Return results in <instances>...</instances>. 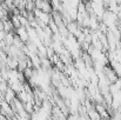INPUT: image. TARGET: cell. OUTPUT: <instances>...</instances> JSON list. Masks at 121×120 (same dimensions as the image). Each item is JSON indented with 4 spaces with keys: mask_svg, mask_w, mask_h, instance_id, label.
Instances as JSON below:
<instances>
[{
    "mask_svg": "<svg viewBox=\"0 0 121 120\" xmlns=\"http://www.w3.org/2000/svg\"><path fill=\"white\" fill-rule=\"evenodd\" d=\"M26 68H27V58L26 59H20L19 64H18V71L24 72Z\"/></svg>",
    "mask_w": 121,
    "mask_h": 120,
    "instance_id": "9",
    "label": "cell"
},
{
    "mask_svg": "<svg viewBox=\"0 0 121 120\" xmlns=\"http://www.w3.org/2000/svg\"><path fill=\"white\" fill-rule=\"evenodd\" d=\"M15 34L19 36V38L22 40L24 42H27L30 40V36H28V31L26 26H20L18 28H15Z\"/></svg>",
    "mask_w": 121,
    "mask_h": 120,
    "instance_id": "2",
    "label": "cell"
},
{
    "mask_svg": "<svg viewBox=\"0 0 121 120\" xmlns=\"http://www.w3.org/2000/svg\"><path fill=\"white\" fill-rule=\"evenodd\" d=\"M120 47H121V41H120Z\"/></svg>",
    "mask_w": 121,
    "mask_h": 120,
    "instance_id": "11",
    "label": "cell"
},
{
    "mask_svg": "<svg viewBox=\"0 0 121 120\" xmlns=\"http://www.w3.org/2000/svg\"><path fill=\"white\" fill-rule=\"evenodd\" d=\"M9 19H11V21H12V24H13L14 28H18V27H20V26H21V22H20L19 17H18L17 14H12V17H11Z\"/></svg>",
    "mask_w": 121,
    "mask_h": 120,
    "instance_id": "8",
    "label": "cell"
},
{
    "mask_svg": "<svg viewBox=\"0 0 121 120\" xmlns=\"http://www.w3.org/2000/svg\"><path fill=\"white\" fill-rule=\"evenodd\" d=\"M48 26L51 27V30H52V32H53L54 34H55V33H59V27H58V25L55 24V21H54L53 19H51V20H49Z\"/></svg>",
    "mask_w": 121,
    "mask_h": 120,
    "instance_id": "10",
    "label": "cell"
},
{
    "mask_svg": "<svg viewBox=\"0 0 121 120\" xmlns=\"http://www.w3.org/2000/svg\"><path fill=\"white\" fill-rule=\"evenodd\" d=\"M33 13H34L35 18H38V19L42 20L46 25H48V24H49V20L52 19V14H51V13H46V12L41 11V9L37 8V7L33 9Z\"/></svg>",
    "mask_w": 121,
    "mask_h": 120,
    "instance_id": "1",
    "label": "cell"
},
{
    "mask_svg": "<svg viewBox=\"0 0 121 120\" xmlns=\"http://www.w3.org/2000/svg\"><path fill=\"white\" fill-rule=\"evenodd\" d=\"M17 98L19 99V100H21L22 102H27V98H28V93L25 91V89H22V91H20L19 93H17Z\"/></svg>",
    "mask_w": 121,
    "mask_h": 120,
    "instance_id": "7",
    "label": "cell"
},
{
    "mask_svg": "<svg viewBox=\"0 0 121 120\" xmlns=\"http://www.w3.org/2000/svg\"><path fill=\"white\" fill-rule=\"evenodd\" d=\"M24 84L25 82H22V81H20V80H18V81H15L14 84H12V85H9V87L13 89V91H15L17 93H19L20 91H22V89H25V86H24Z\"/></svg>",
    "mask_w": 121,
    "mask_h": 120,
    "instance_id": "4",
    "label": "cell"
},
{
    "mask_svg": "<svg viewBox=\"0 0 121 120\" xmlns=\"http://www.w3.org/2000/svg\"><path fill=\"white\" fill-rule=\"evenodd\" d=\"M14 37H15V31H12V32H7L6 33V37H5V41H6V44L8 45V46H11V45H13V42H14Z\"/></svg>",
    "mask_w": 121,
    "mask_h": 120,
    "instance_id": "5",
    "label": "cell"
},
{
    "mask_svg": "<svg viewBox=\"0 0 121 120\" xmlns=\"http://www.w3.org/2000/svg\"><path fill=\"white\" fill-rule=\"evenodd\" d=\"M17 98V92L15 91H13L11 87H8L7 88V91L5 92V94H4V99L7 101V102H13V100Z\"/></svg>",
    "mask_w": 121,
    "mask_h": 120,
    "instance_id": "3",
    "label": "cell"
},
{
    "mask_svg": "<svg viewBox=\"0 0 121 120\" xmlns=\"http://www.w3.org/2000/svg\"><path fill=\"white\" fill-rule=\"evenodd\" d=\"M4 30H5L6 32H12V31H14V26H13L11 19H5V20H4Z\"/></svg>",
    "mask_w": 121,
    "mask_h": 120,
    "instance_id": "6",
    "label": "cell"
}]
</instances>
